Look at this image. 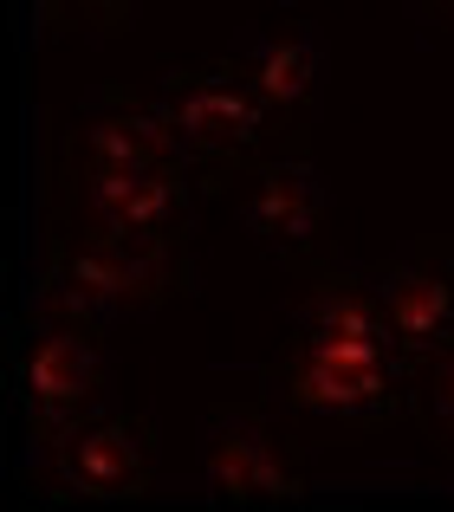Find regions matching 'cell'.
<instances>
[{"label":"cell","instance_id":"obj_7","mask_svg":"<svg viewBox=\"0 0 454 512\" xmlns=\"http://www.w3.org/2000/svg\"><path fill=\"white\" fill-rule=\"evenodd\" d=\"M156 104H163V117L176 124L189 163H202V156H247V150H260V137L273 130L266 124V104L253 98L227 65L221 72H169Z\"/></svg>","mask_w":454,"mask_h":512},{"label":"cell","instance_id":"obj_8","mask_svg":"<svg viewBox=\"0 0 454 512\" xmlns=\"http://www.w3.org/2000/svg\"><path fill=\"white\" fill-rule=\"evenodd\" d=\"M234 214L279 260H305L331 214V182L312 163H253L234 188Z\"/></svg>","mask_w":454,"mask_h":512},{"label":"cell","instance_id":"obj_12","mask_svg":"<svg viewBox=\"0 0 454 512\" xmlns=\"http://www.w3.org/2000/svg\"><path fill=\"white\" fill-rule=\"evenodd\" d=\"M292 338H312V344H396V331H390V318H383L377 292H370L364 279L325 273L292 299Z\"/></svg>","mask_w":454,"mask_h":512},{"label":"cell","instance_id":"obj_14","mask_svg":"<svg viewBox=\"0 0 454 512\" xmlns=\"http://www.w3.org/2000/svg\"><path fill=\"white\" fill-rule=\"evenodd\" d=\"M416 13H435V20H454V0H409Z\"/></svg>","mask_w":454,"mask_h":512},{"label":"cell","instance_id":"obj_13","mask_svg":"<svg viewBox=\"0 0 454 512\" xmlns=\"http://www.w3.org/2000/svg\"><path fill=\"white\" fill-rule=\"evenodd\" d=\"M422 422H429L435 448L454 461V344L429 357V376H422Z\"/></svg>","mask_w":454,"mask_h":512},{"label":"cell","instance_id":"obj_5","mask_svg":"<svg viewBox=\"0 0 454 512\" xmlns=\"http://www.w3.org/2000/svg\"><path fill=\"white\" fill-rule=\"evenodd\" d=\"M20 409L33 415L39 435H59V428L85 422L91 402L104 396V357H98V331L72 325V318H46V325L26 338L20 350Z\"/></svg>","mask_w":454,"mask_h":512},{"label":"cell","instance_id":"obj_3","mask_svg":"<svg viewBox=\"0 0 454 512\" xmlns=\"http://www.w3.org/2000/svg\"><path fill=\"white\" fill-rule=\"evenodd\" d=\"M195 461H202V480H208V500L221 506H292L305 500V461L279 422L253 409H221L202 415L195 428Z\"/></svg>","mask_w":454,"mask_h":512},{"label":"cell","instance_id":"obj_10","mask_svg":"<svg viewBox=\"0 0 454 512\" xmlns=\"http://www.w3.org/2000/svg\"><path fill=\"white\" fill-rule=\"evenodd\" d=\"M189 163L176 124L163 117V104H130L91 91L85 117L72 130V169H176Z\"/></svg>","mask_w":454,"mask_h":512},{"label":"cell","instance_id":"obj_1","mask_svg":"<svg viewBox=\"0 0 454 512\" xmlns=\"http://www.w3.org/2000/svg\"><path fill=\"white\" fill-rule=\"evenodd\" d=\"M266 402L318 435H390L409 415V350L292 338L266 370Z\"/></svg>","mask_w":454,"mask_h":512},{"label":"cell","instance_id":"obj_4","mask_svg":"<svg viewBox=\"0 0 454 512\" xmlns=\"http://www.w3.org/2000/svg\"><path fill=\"white\" fill-rule=\"evenodd\" d=\"M227 72L266 104L273 130H305L325 104V78H331V52L325 33L305 20L292 26H247L227 46Z\"/></svg>","mask_w":454,"mask_h":512},{"label":"cell","instance_id":"obj_9","mask_svg":"<svg viewBox=\"0 0 454 512\" xmlns=\"http://www.w3.org/2000/svg\"><path fill=\"white\" fill-rule=\"evenodd\" d=\"M52 441V467L72 493L85 500H130V493L150 487V435L143 422L124 415H85V422L59 428Z\"/></svg>","mask_w":454,"mask_h":512},{"label":"cell","instance_id":"obj_11","mask_svg":"<svg viewBox=\"0 0 454 512\" xmlns=\"http://www.w3.org/2000/svg\"><path fill=\"white\" fill-rule=\"evenodd\" d=\"M370 292H377L383 318H390L396 344H403L409 357H435V350L454 344V273L416 260V253H396V260L370 279Z\"/></svg>","mask_w":454,"mask_h":512},{"label":"cell","instance_id":"obj_6","mask_svg":"<svg viewBox=\"0 0 454 512\" xmlns=\"http://www.w3.org/2000/svg\"><path fill=\"white\" fill-rule=\"evenodd\" d=\"M78 234H189V163L176 169H72Z\"/></svg>","mask_w":454,"mask_h":512},{"label":"cell","instance_id":"obj_2","mask_svg":"<svg viewBox=\"0 0 454 512\" xmlns=\"http://www.w3.org/2000/svg\"><path fill=\"white\" fill-rule=\"evenodd\" d=\"M189 292V253L182 234H72L59 253V273L46 286V318L72 325H130V318L163 312L169 299Z\"/></svg>","mask_w":454,"mask_h":512},{"label":"cell","instance_id":"obj_15","mask_svg":"<svg viewBox=\"0 0 454 512\" xmlns=\"http://www.w3.org/2000/svg\"><path fill=\"white\" fill-rule=\"evenodd\" d=\"M98 7V26H111V0H91ZM117 7H130V0H117Z\"/></svg>","mask_w":454,"mask_h":512}]
</instances>
